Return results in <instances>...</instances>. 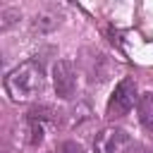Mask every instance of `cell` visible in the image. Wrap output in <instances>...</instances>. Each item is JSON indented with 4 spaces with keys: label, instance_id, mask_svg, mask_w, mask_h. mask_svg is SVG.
<instances>
[{
    "label": "cell",
    "instance_id": "cell-3",
    "mask_svg": "<svg viewBox=\"0 0 153 153\" xmlns=\"http://www.w3.org/2000/svg\"><path fill=\"white\" fill-rule=\"evenodd\" d=\"M131 148H134V143H131L129 134L120 127H105L93 139V151L96 153H127Z\"/></svg>",
    "mask_w": 153,
    "mask_h": 153
},
{
    "label": "cell",
    "instance_id": "cell-6",
    "mask_svg": "<svg viewBox=\"0 0 153 153\" xmlns=\"http://www.w3.org/2000/svg\"><path fill=\"white\" fill-rule=\"evenodd\" d=\"M60 22H62V12H60L57 7H43V10H38V12L33 14V19H31V31H33V33H48V31L57 29Z\"/></svg>",
    "mask_w": 153,
    "mask_h": 153
},
{
    "label": "cell",
    "instance_id": "cell-10",
    "mask_svg": "<svg viewBox=\"0 0 153 153\" xmlns=\"http://www.w3.org/2000/svg\"><path fill=\"white\" fill-rule=\"evenodd\" d=\"M41 141H43V124L41 122H29V143L31 146H38Z\"/></svg>",
    "mask_w": 153,
    "mask_h": 153
},
{
    "label": "cell",
    "instance_id": "cell-9",
    "mask_svg": "<svg viewBox=\"0 0 153 153\" xmlns=\"http://www.w3.org/2000/svg\"><path fill=\"white\" fill-rule=\"evenodd\" d=\"M17 22H19V10L17 7H2L0 10V31H7Z\"/></svg>",
    "mask_w": 153,
    "mask_h": 153
},
{
    "label": "cell",
    "instance_id": "cell-11",
    "mask_svg": "<svg viewBox=\"0 0 153 153\" xmlns=\"http://www.w3.org/2000/svg\"><path fill=\"white\" fill-rule=\"evenodd\" d=\"M57 153H84V146L76 141H62L57 146Z\"/></svg>",
    "mask_w": 153,
    "mask_h": 153
},
{
    "label": "cell",
    "instance_id": "cell-4",
    "mask_svg": "<svg viewBox=\"0 0 153 153\" xmlns=\"http://www.w3.org/2000/svg\"><path fill=\"white\" fill-rule=\"evenodd\" d=\"M81 65H84V72L88 76L91 84H103L105 79H110L112 74V62L105 53L100 50H93V48H86L84 50V57H81Z\"/></svg>",
    "mask_w": 153,
    "mask_h": 153
},
{
    "label": "cell",
    "instance_id": "cell-7",
    "mask_svg": "<svg viewBox=\"0 0 153 153\" xmlns=\"http://www.w3.org/2000/svg\"><path fill=\"white\" fill-rule=\"evenodd\" d=\"M136 110H139V122L146 131H153V93H143L136 100Z\"/></svg>",
    "mask_w": 153,
    "mask_h": 153
},
{
    "label": "cell",
    "instance_id": "cell-12",
    "mask_svg": "<svg viewBox=\"0 0 153 153\" xmlns=\"http://www.w3.org/2000/svg\"><path fill=\"white\" fill-rule=\"evenodd\" d=\"M131 153H151L146 146H139V143H134V148H131Z\"/></svg>",
    "mask_w": 153,
    "mask_h": 153
},
{
    "label": "cell",
    "instance_id": "cell-5",
    "mask_svg": "<svg viewBox=\"0 0 153 153\" xmlns=\"http://www.w3.org/2000/svg\"><path fill=\"white\" fill-rule=\"evenodd\" d=\"M53 86H55V96L62 100H69L76 91V74L69 60H57L53 65Z\"/></svg>",
    "mask_w": 153,
    "mask_h": 153
},
{
    "label": "cell",
    "instance_id": "cell-8",
    "mask_svg": "<svg viewBox=\"0 0 153 153\" xmlns=\"http://www.w3.org/2000/svg\"><path fill=\"white\" fill-rule=\"evenodd\" d=\"M26 120L29 122H57V112L50 108V105H36L26 112Z\"/></svg>",
    "mask_w": 153,
    "mask_h": 153
},
{
    "label": "cell",
    "instance_id": "cell-1",
    "mask_svg": "<svg viewBox=\"0 0 153 153\" xmlns=\"http://www.w3.org/2000/svg\"><path fill=\"white\" fill-rule=\"evenodd\" d=\"M43 86H45V74L38 60H24L14 69H10L5 76V91L14 103L36 98L43 91Z\"/></svg>",
    "mask_w": 153,
    "mask_h": 153
},
{
    "label": "cell",
    "instance_id": "cell-2",
    "mask_svg": "<svg viewBox=\"0 0 153 153\" xmlns=\"http://www.w3.org/2000/svg\"><path fill=\"white\" fill-rule=\"evenodd\" d=\"M134 100H136V84H134V79L127 76V79H122V81L115 86V91L110 93L105 115H108L110 120H120V117H124V115L134 108Z\"/></svg>",
    "mask_w": 153,
    "mask_h": 153
}]
</instances>
